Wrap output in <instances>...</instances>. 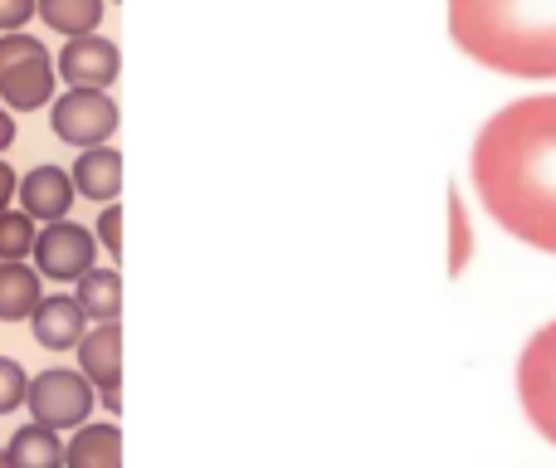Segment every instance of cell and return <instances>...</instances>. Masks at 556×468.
Masks as SVG:
<instances>
[{
  "mask_svg": "<svg viewBox=\"0 0 556 468\" xmlns=\"http://www.w3.org/2000/svg\"><path fill=\"white\" fill-rule=\"evenodd\" d=\"M469 176L503 230L556 254V93L493 113L473 142Z\"/></svg>",
  "mask_w": 556,
  "mask_h": 468,
  "instance_id": "cell-1",
  "label": "cell"
},
{
  "mask_svg": "<svg viewBox=\"0 0 556 468\" xmlns=\"http://www.w3.org/2000/svg\"><path fill=\"white\" fill-rule=\"evenodd\" d=\"M450 35L493 74L556 78V0H450Z\"/></svg>",
  "mask_w": 556,
  "mask_h": 468,
  "instance_id": "cell-2",
  "label": "cell"
},
{
  "mask_svg": "<svg viewBox=\"0 0 556 468\" xmlns=\"http://www.w3.org/2000/svg\"><path fill=\"white\" fill-rule=\"evenodd\" d=\"M59 84V64L49 59V49L39 39L20 35V29H5L0 35V98L15 113H35L54 98Z\"/></svg>",
  "mask_w": 556,
  "mask_h": 468,
  "instance_id": "cell-3",
  "label": "cell"
},
{
  "mask_svg": "<svg viewBox=\"0 0 556 468\" xmlns=\"http://www.w3.org/2000/svg\"><path fill=\"white\" fill-rule=\"evenodd\" d=\"M518 395L528 420L542 430V440L556 444V322H547L518 362Z\"/></svg>",
  "mask_w": 556,
  "mask_h": 468,
  "instance_id": "cell-4",
  "label": "cell"
},
{
  "mask_svg": "<svg viewBox=\"0 0 556 468\" xmlns=\"http://www.w3.org/2000/svg\"><path fill=\"white\" fill-rule=\"evenodd\" d=\"M25 401H29V410H35V420L49 425V430H78V425L88 420L98 395H93V381H88V376L54 366V371L29 381Z\"/></svg>",
  "mask_w": 556,
  "mask_h": 468,
  "instance_id": "cell-5",
  "label": "cell"
},
{
  "mask_svg": "<svg viewBox=\"0 0 556 468\" xmlns=\"http://www.w3.org/2000/svg\"><path fill=\"white\" fill-rule=\"evenodd\" d=\"M59 142L74 147H103L108 137L117 132V107L103 88H68L54 103V117H49Z\"/></svg>",
  "mask_w": 556,
  "mask_h": 468,
  "instance_id": "cell-6",
  "label": "cell"
},
{
  "mask_svg": "<svg viewBox=\"0 0 556 468\" xmlns=\"http://www.w3.org/2000/svg\"><path fill=\"white\" fill-rule=\"evenodd\" d=\"M93 235L84 225L68 220H49L45 235H35V264L45 278H59V283H74L93 268Z\"/></svg>",
  "mask_w": 556,
  "mask_h": 468,
  "instance_id": "cell-7",
  "label": "cell"
},
{
  "mask_svg": "<svg viewBox=\"0 0 556 468\" xmlns=\"http://www.w3.org/2000/svg\"><path fill=\"white\" fill-rule=\"evenodd\" d=\"M78 362H84V376L93 381L98 401L108 410H123V332L117 322H98L93 332H84Z\"/></svg>",
  "mask_w": 556,
  "mask_h": 468,
  "instance_id": "cell-8",
  "label": "cell"
},
{
  "mask_svg": "<svg viewBox=\"0 0 556 468\" xmlns=\"http://www.w3.org/2000/svg\"><path fill=\"white\" fill-rule=\"evenodd\" d=\"M117 68H123V54L103 35H74L59 54V78H68V88H108Z\"/></svg>",
  "mask_w": 556,
  "mask_h": 468,
  "instance_id": "cell-9",
  "label": "cell"
},
{
  "mask_svg": "<svg viewBox=\"0 0 556 468\" xmlns=\"http://www.w3.org/2000/svg\"><path fill=\"white\" fill-rule=\"evenodd\" d=\"M20 205H25V215L29 220H64L68 215V205H74V195H78V186H74V176L68 172H59V166H35V172L20 181Z\"/></svg>",
  "mask_w": 556,
  "mask_h": 468,
  "instance_id": "cell-10",
  "label": "cell"
},
{
  "mask_svg": "<svg viewBox=\"0 0 556 468\" xmlns=\"http://www.w3.org/2000/svg\"><path fill=\"white\" fill-rule=\"evenodd\" d=\"M84 303L78 298H45L35 307V342L49 352H68L84 342Z\"/></svg>",
  "mask_w": 556,
  "mask_h": 468,
  "instance_id": "cell-11",
  "label": "cell"
},
{
  "mask_svg": "<svg viewBox=\"0 0 556 468\" xmlns=\"http://www.w3.org/2000/svg\"><path fill=\"white\" fill-rule=\"evenodd\" d=\"M74 186L84 201H113L123 191V156L113 147H84L74 162Z\"/></svg>",
  "mask_w": 556,
  "mask_h": 468,
  "instance_id": "cell-12",
  "label": "cell"
},
{
  "mask_svg": "<svg viewBox=\"0 0 556 468\" xmlns=\"http://www.w3.org/2000/svg\"><path fill=\"white\" fill-rule=\"evenodd\" d=\"M64 468H123V434L117 425H84L64 450Z\"/></svg>",
  "mask_w": 556,
  "mask_h": 468,
  "instance_id": "cell-13",
  "label": "cell"
},
{
  "mask_svg": "<svg viewBox=\"0 0 556 468\" xmlns=\"http://www.w3.org/2000/svg\"><path fill=\"white\" fill-rule=\"evenodd\" d=\"M35 307H39V274L25 268L20 258H0V322L35 317Z\"/></svg>",
  "mask_w": 556,
  "mask_h": 468,
  "instance_id": "cell-14",
  "label": "cell"
},
{
  "mask_svg": "<svg viewBox=\"0 0 556 468\" xmlns=\"http://www.w3.org/2000/svg\"><path fill=\"white\" fill-rule=\"evenodd\" d=\"M5 464L10 468H64V444L54 440V430L49 425H25V430H15V440H10L5 450Z\"/></svg>",
  "mask_w": 556,
  "mask_h": 468,
  "instance_id": "cell-15",
  "label": "cell"
},
{
  "mask_svg": "<svg viewBox=\"0 0 556 468\" xmlns=\"http://www.w3.org/2000/svg\"><path fill=\"white\" fill-rule=\"evenodd\" d=\"M103 5L108 0H35V15H45L49 29L59 35H93L98 20H103Z\"/></svg>",
  "mask_w": 556,
  "mask_h": 468,
  "instance_id": "cell-16",
  "label": "cell"
},
{
  "mask_svg": "<svg viewBox=\"0 0 556 468\" xmlns=\"http://www.w3.org/2000/svg\"><path fill=\"white\" fill-rule=\"evenodd\" d=\"M78 303H84V313L98 317V322H117V313H123V278H117L113 268H88V274L78 278Z\"/></svg>",
  "mask_w": 556,
  "mask_h": 468,
  "instance_id": "cell-17",
  "label": "cell"
},
{
  "mask_svg": "<svg viewBox=\"0 0 556 468\" xmlns=\"http://www.w3.org/2000/svg\"><path fill=\"white\" fill-rule=\"evenodd\" d=\"M35 254V220L25 211H0V258H25Z\"/></svg>",
  "mask_w": 556,
  "mask_h": 468,
  "instance_id": "cell-18",
  "label": "cell"
},
{
  "mask_svg": "<svg viewBox=\"0 0 556 468\" xmlns=\"http://www.w3.org/2000/svg\"><path fill=\"white\" fill-rule=\"evenodd\" d=\"M450 235H454V249H450V274H464L473 258V235H469V215H464V201L450 195Z\"/></svg>",
  "mask_w": 556,
  "mask_h": 468,
  "instance_id": "cell-19",
  "label": "cell"
},
{
  "mask_svg": "<svg viewBox=\"0 0 556 468\" xmlns=\"http://www.w3.org/2000/svg\"><path fill=\"white\" fill-rule=\"evenodd\" d=\"M25 391H29V376L20 362H5L0 356V415H10L15 405H25Z\"/></svg>",
  "mask_w": 556,
  "mask_h": 468,
  "instance_id": "cell-20",
  "label": "cell"
},
{
  "mask_svg": "<svg viewBox=\"0 0 556 468\" xmlns=\"http://www.w3.org/2000/svg\"><path fill=\"white\" fill-rule=\"evenodd\" d=\"M98 235H103L108 254H123V211H113V205H108L103 220H98Z\"/></svg>",
  "mask_w": 556,
  "mask_h": 468,
  "instance_id": "cell-21",
  "label": "cell"
},
{
  "mask_svg": "<svg viewBox=\"0 0 556 468\" xmlns=\"http://www.w3.org/2000/svg\"><path fill=\"white\" fill-rule=\"evenodd\" d=\"M29 15H35V0H0V35H5V29H20Z\"/></svg>",
  "mask_w": 556,
  "mask_h": 468,
  "instance_id": "cell-22",
  "label": "cell"
},
{
  "mask_svg": "<svg viewBox=\"0 0 556 468\" xmlns=\"http://www.w3.org/2000/svg\"><path fill=\"white\" fill-rule=\"evenodd\" d=\"M20 191V181H15V172H10L5 162H0V211H10V195Z\"/></svg>",
  "mask_w": 556,
  "mask_h": 468,
  "instance_id": "cell-23",
  "label": "cell"
},
{
  "mask_svg": "<svg viewBox=\"0 0 556 468\" xmlns=\"http://www.w3.org/2000/svg\"><path fill=\"white\" fill-rule=\"evenodd\" d=\"M10 142H15V123H10V117H5V107H0V152H5Z\"/></svg>",
  "mask_w": 556,
  "mask_h": 468,
  "instance_id": "cell-24",
  "label": "cell"
},
{
  "mask_svg": "<svg viewBox=\"0 0 556 468\" xmlns=\"http://www.w3.org/2000/svg\"><path fill=\"white\" fill-rule=\"evenodd\" d=\"M0 468H10V464H5V454H0Z\"/></svg>",
  "mask_w": 556,
  "mask_h": 468,
  "instance_id": "cell-25",
  "label": "cell"
}]
</instances>
